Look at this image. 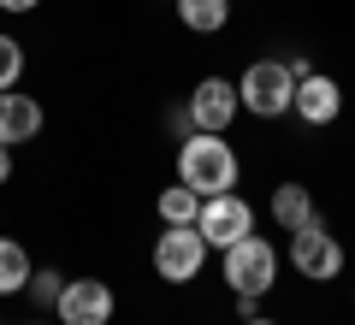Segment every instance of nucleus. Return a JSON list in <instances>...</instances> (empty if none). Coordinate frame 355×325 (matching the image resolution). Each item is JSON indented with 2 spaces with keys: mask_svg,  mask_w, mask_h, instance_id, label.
Returning <instances> with one entry per match:
<instances>
[{
  "mask_svg": "<svg viewBox=\"0 0 355 325\" xmlns=\"http://www.w3.org/2000/svg\"><path fill=\"white\" fill-rule=\"evenodd\" d=\"M291 266L308 278V284H331V278L343 272V243L314 219V225L291 231Z\"/></svg>",
  "mask_w": 355,
  "mask_h": 325,
  "instance_id": "obj_5",
  "label": "nucleus"
},
{
  "mask_svg": "<svg viewBox=\"0 0 355 325\" xmlns=\"http://www.w3.org/2000/svg\"><path fill=\"white\" fill-rule=\"evenodd\" d=\"M30 272H36L30 266V249L18 237H0V296H18L30 284Z\"/></svg>",
  "mask_w": 355,
  "mask_h": 325,
  "instance_id": "obj_12",
  "label": "nucleus"
},
{
  "mask_svg": "<svg viewBox=\"0 0 355 325\" xmlns=\"http://www.w3.org/2000/svg\"><path fill=\"white\" fill-rule=\"evenodd\" d=\"M196 231L207 237V249L225 254L231 243H243V237L254 231V207L237 195V189H231V195H207V201H202V213H196Z\"/></svg>",
  "mask_w": 355,
  "mask_h": 325,
  "instance_id": "obj_6",
  "label": "nucleus"
},
{
  "mask_svg": "<svg viewBox=\"0 0 355 325\" xmlns=\"http://www.w3.org/2000/svg\"><path fill=\"white\" fill-rule=\"evenodd\" d=\"M284 65H291V77H314V65H308V53H291Z\"/></svg>",
  "mask_w": 355,
  "mask_h": 325,
  "instance_id": "obj_17",
  "label": "nucleus"
},
{
  "mask_svg": "<svg viewBox=\"0 0 355 325\" xmlns=\"http://www.w3.org/2000/svg\"><path fill=\"white\" fill-rule=\"evenodd\" d=\"M237 100H243V113H254V118H284L291 100H296L291 65L284 60H254L249 71L237 77Z\"/></svg>",
  "mask_w": 355,
  "mask_h": 325,
  "instance_id": "obj_2",
  "label": "nucleus"
},
{
  "mask_svg": "<svg viewBox=\"0 0 355 325\" xmlns=\"http://www.w3.org/2000/svg\"><path fill=\"white\" fill-rule=\"evenodd\" d=\"M113 284H101V278H65L60 301H53V313H60V325H107L113 319Z\"/></svg>",
  "mask_w": 355,
  "mask_h": 325,
  "instance_id": "obj_7",
  "label": "nucleus"
},
{
  "mask_svg": "<svg viewBox=\"0 0 355 325\" xmlns=\"http://www.w3.org/2000/svg\"><path fill=\"white\" fill-rule=\"evenodd\" d=\"M202 266H207V237L196 225H166L154 237V272H160V284H190V278H202Z\"/></svg>",
  "mask_w": 355,
  "mask_h": 325,
  "instance_id": "obj_4",
  "label": "nucleus"
},
{
  "mask_svg": "<svg viewBox=\"0 0 355 325\" xmlns=\"http://www.w3.org/2000/svg\"><path fill=\"white\" fill-rule=\"evenodd\" d=\"M237 177H243V160L225 137H214V130H190L184 137V148H178V184H190L207 201V195H231Z\"/></svg>",
  "mask_w": 355,
  "mask_h": 325,
  "instance_id": "obj_1",
  "label": "nucleus"
},
{
  "mask_svg": "<svg viewBox=\"0 0 355 325\" xmlns=\"http://www.w3.org/2000/svg\"><path fill=\"white\" fill-rule=\"evenodd\" d=\"M243 325H272V319H261V313H254V319H243Z\"/></svg>",
  "mask_w": 355,
  "mask_h": 325,
  "instance_id": "obj_20",
  "label": "nucleus"
},
{
  "mask_svg": "<svg viewBox=\"0 0 355 325\" xmlns=\"http://www.w3.org/2000/svg\"><path fill=\"white\" fill-rule=\"evenodd\" d=\"M178 18H184V30H196V36H214V30H225L231 0H178Z\"/></svg>",
  "mask_w": 355,
  "mask_h": 325,
  "instance_id": "obj_13",
  "label": "nucleus"
},
{
  "mask_svg": "<svg viewBox=\"0 0 355 325\" xmlns=\"http://www.w3.org/2000/svg\"><path fill=\"white\" fill-rule=\"evenodd\" d=\"M24 325H48V319H24Z\"/></svg>",
  "mask_w": 355,
  "mask_h": 325,
  "instance_id": "obj_21",
  "label": "nucleus"
},
{
  "mask_svg": "<svg viewBox=\"0 0 355 325\" xmlns=\"http://www.w3.org/2000/svg\"><path fill=\"white\" fill-rule=\"evenodd\" d=\"M48 113H42L36 95H18V89H0V148H18V142H36Z\"/></svg>",
  "mask_w": 355,
  "mask_h": 325,
  "instance_id": "obj_9",
  "label": "nucleus"
},
{
  "mask_svg": "<svg viewBox=\"0 0 355 325\" xmlns=\"http://www.w3.org/2000/svg\"><path fill=\"white\" fill-rule=\"evenodd\" d=\"M320 213H314V195H308V184H279L272 189V225L279 231H302L314 225Z\"/></svg>",
  "mask_w": 355,
  "mask_h": 325,
  "instance_id": "obj_11",
  "label": "nucleus"
},
{
  "mask_svg": "<svg viewBox=\"0 0 355 325\" xmlns=\"http://www.w3.org/2000/svg\"><path fill=\"white\" fill-rule=\"evenodd\" d=\"M291 113L302 118V125H331V118L343 113V89L331 83V77H296V100H291Z\"/></svg>",
  "mask_w": 355,
  "mask_h": 325,
  "instance_id": "obj_10",
  "label": "nucleus"
},
{
  "mask_svg": "<svg viewBox=\"0 0 355 325\" xmlns=\"http://www.w3.org/2000/svg\"><path fill=\"white\" fill-rule=\"evenodd\" d=\"M225 284L231 296H272V284H279V249L266 237H243L225 249Z\"/></svg>",
  "mask_w": 355,
  "mask_h": 325,
  "instance_id": "obj_3",
  "label": "nucleus"
},
{
  "mask_svg": "<svg viewBox=\"0 0 355 325\" xmlns=\"http://www.w3.org/2000/svg\"><path fill=\"white\" fill-rule=\"evenodd\" d=\"M160 225H196V213H202V195H196L190 184H172V189H160Z\"/></svg>",
  "mask_w": 355,
  "mask_h": 325,
  "instance_id": "obj_14",
  "label": "nucleus"
},
{
  "mask_svg": "<svg viewBox=\"0 0 355 325\" xmlns=\"http://www.w3.org/2000/svg\"><path fill=\"white\" fill-rule=\"evenodd\" d=\"M24 290H30V296H36V308H53V301H60V290H65V278L53 272V266H36Z\"/></svg>",
  "mask_w": 355,
  "mask_h": 325,
  "instance_id": "obj_16",
  "label": "nucleus"
},
{
  "mask_svg": "<svg viewBox=\"0 0 355 325\" xmlns=\"http://www.w3.org/2000/svg\"><path fill=\"white\" fill-rule=\"evenodd\" d=\"M190 125L196 130H214V137H225L231 118L243 113V100H237V83H225V77H202V83L190 89Z\"/></svg>",
  "mask_w": 355,
  "mask_h": 325,
  "instance_id": "obj_8",
  "label": "nucleus"
},
{
  "mask_svg": "<svg viewBox=\"0 0 355 325\" xmlns=\"http://www.w3.org/2000/svg\"><path fill=\"white\" fill-rule=\"evenodd\" d=\"M12 177V148H0V184Z\"/></svg>",
  "mask_w": 355,
  "mask_h": 325,
  "instance_id": "obj_19",
  "label": "nucleus"
},
{
  "mask_svg": "<svg viewBox=\"0 0 355 325\" xmlns=\"http://www.w3.org/2000/svg\"><path fill=\"white\" fill-rule=\"evenodd\" d=\"M42 0H0V12H36Z\"/></svg>",
  "mask_w": 355,
  "mask_h": 325,
  "instance_id": "obj_18",
  "label": "nucleus"
},
{
  "mask_svg": "<svg viewBox=\"0 0 355 325\" xmlns=\"http://www.w3.org/2000/svg\"><path fill=\"white\" fill-rule=\"evenodd\" d=\"M18 77H24V42L0 36V89H18Z\"/></svg>",
  "mask_w": 355,
  "mask_h": 325,
  "instance_id": "obj_15",
  "label": "nucleus"
}]
</instances>
